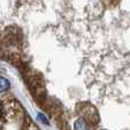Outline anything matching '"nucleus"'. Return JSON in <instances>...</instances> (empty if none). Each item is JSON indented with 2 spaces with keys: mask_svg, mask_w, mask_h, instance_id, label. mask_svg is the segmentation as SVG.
I'll return each mask as SVG.
<instances>
[{
  "mask_svg": "<svg viewBox=\"0 0 130 130\" xmlns=\"http://www.w3.org/2000/svg\"><path fill=\"white\" fill-rule=\"evenodd\" d=\"M74 130H88V127L82 119H79L74 122Z\"/></svg>",
  "mask_w": 130,
  "mask_h": 130,
  "instance_id": "f257e3e1",
  "label": "nucleus"
},
{
  "mask_svg": "<svg viewBox=\"0 0 130 130\" xmlns=\"http://www.w3.org/2000/svg\"><path fill=\"white\" fill-rule=\"evenodd\" d=\"M8 86H9V83L6 81V79L1 78V90H2V91H4V90H6L7 88H8Z\"/></svg>",
  "mask_w": 130,
  "mask_h": 130,
  "instance_id": "f03ea898",
  "label": "nucleus"
},
{
  "mask_svg": "<svg viewBox=\"0 0 130 130\" xmlns=\"http://www.w3.org/2000/svg\"><path fill=\"white\" fill-rule=\"evenodd\" d=\"M39 118H40V119L42 120V122H46V124H48L47 119H46V118H43V117H42V114H39Z\"/></svg>",
  "mask_w": 130,
  "mask_h": 130,
  "instance_id": "7ed1b4c3",
  "label": "nucleus"
}]
</instances>
